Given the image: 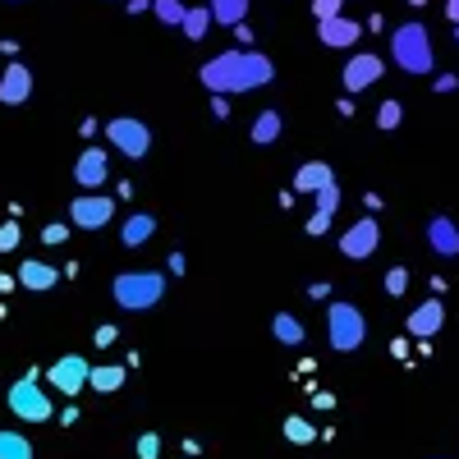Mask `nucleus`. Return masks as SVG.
Wrapping results in <instances>:
<instances>
[{
  "label": "nucleus",
  "mask_w": 459,
  "mask_h": 459,
  "mask_svg": "<svg viewBox=\"0 0 459 459\" xmlns=\"http://www.w3.org/2000/svg\"><path fill=\"white\" fill-rule=\"evenodd\" d=\"M276 79V65L262 51H221L216 60H207L198 69V83L212 97H239V92H257Z\"/></svg>",
  "instance_id": "1"
},
{
  "label": "nucleus",
  "mask_w": 459,
  "mask_h": 459,
  "mask_svg": "<svg viewBox=\"0 0 459 459\" xmlns=\"http://www.w3.org/2000/svg\"><path fill=\"white\" fill-rule=\"evenodd\" d=\"M391 60L404 74H432L437 69V51H432V32L423 23H400L391 32Z\"/></svg>",
  "instance_id": "2"
},
{
  "label": "nucleus",
  "mask_w": 459,
  "mask_h": 459,
  "mask_svg": "<svg viewBox=\"0 0 459 459\" xmlns=\"http://www.w3.org/2000/svg\"><path fill=\"white\" fill-rule=\"evenodd\" d=\"M110 294H115V303H120L125 313H147V308L161 303L166 276L161 272H125V276L110 281Z\"/></svg>",
  "instance_id": "3"
},
{
  "label": "nucleus",
  "mask_w": 459,
  "mask_h": 459,
  "mask_svg": "<svg viewBox=\"0 0 459 459\" xmlns=\"http://www.w3.org/2000/svg\"><path fill=\"white\" fill-rule=\"evenodd\" d=\"M326 335H331V350L354 354L368 340V322H363V313L354 308V303H331L326 308Z\"/></svg>",
  "instance_id": "4"
},
{
  "label": "nucleus",
  "mask_w": 459,
  "mask_h": 459,
  "mask_svg": "<svg viewBox=\"0 0 459 459\" xmlns=\"http://www.w3.org/2000/svg\"><path fill=\"white\" fill-rule=\"evenodd\" d=\"M5 404H10L14 418H23V423H47V418H51V395L37 386V372H28V377L14 381Z\"/></svg>",
  "instance_id": "5"
},
{
  "label": "nucleus",
  "mask_w": 459,
  "mask_h": 459,
  "mask_svg": "<svg viewBox=\"0 0 459 459\" xmlns=\"http://www.w3.org/2000/svg\"><path fill=\"white\" fill-rule=\"evenodd\" d=\"M106 138H110V147L120 152V157H129V161H143L147 152H152V129H147L143 120H134V115L106 120Z\"/></svg>",
  "instance_id": "6"
},
{
  "label": "nucleus",
  "mask_w": 459,
  "mask_h": 459,
  "mask_svg": "<svg viewBox=\"0 0 459 459\" xmlns=\"http://www.w3.org/2000/svg\"><path fill=\"white\" fill-rule=\"evenodd\" d=\"M88 359L83 354H65V359H56L51 363V372H47V381H51V386L60 391V395H79V391H88Z\"/></svg>",
  "instance_id": "7"
},
{
  "label": "nucleus",
  "mask_w": 459,
  "mask_h": 459,
  "mask_svg": "<svg viewBox=\"0 0 459 459\" xmlns=\"http://www.w3.org/2000/svg\"><path fill=\"white\" fill-rule=\"evenodd\" d=\"M110 216H115V198H106V194H79L69 203V221L79 230H106Z\"/></svg>",
  "instance_id": "8"
},
{
  "label": "nucleus",
  "mask_w": 459,
  "mask_h": 459,
  "mask_svg": "<svg viewBox=\"0 0 459 459\" xmlns=\"http://www.w3.org/2000/svg\"><path fill=\"white\" fill-rule=\"evenodd\" d=\"M381 56H372V51H359V56H350V65H344V74H340V83H344V92H368L377 79H381Z\"/></svg>",
  "instance_id": "9"
},
{
  "label": "nucleus",
  "mask_w": 459,
  "mask_h": 459,
  "mask_svg": "<svg viewBox=\"0 0 459 459\" xmlns=\"http://www.w3.org/2000/svg\"><path fill=\"white\" fill-rule=\"evenodd\" d=\"M377 239H381V225L372 221V216H363V221H354L350 230H344V235H340V253L344 257H372L377 253Z\"/></svg>",
  "instance_id": "10"
},
{
  "label": "nucleus",
  "mask_w": 459,
  "mask_h": 459,
  "mask_svg": "<svg viewBox=\"0 0 459 459\" xmlns=\"http://www.w3.org/2000/svg\"><path fill=\"white\" fill-rule=\"evenodd\" d=\"M106 175H110V157L101 147H88L79 161H74V179H79V188L83 194H97V188L106 184Z\"/></svg>",
  "instance_id": "11"
},
{
  "label": "nucleus",
  "mask_w": 459,
  "mask_h": 459,
  "mask_svg": "<svg viewBox=\"0 0 459 459\" xmlns=\"http://www.w3.org/2000/svg\"><path fill=\"white\" fill-rule=\"evenodd\" d=\"M317 37H322V47H331V51H350L363 37V23H354L350 14H335V19L317 23Z\"/></svg>",
  "instance_id": "12"
},
{
  "label": "nucleus",
  "mask_w": 459,
  "mask_h": 459,
  "mask_svg": "<svg viewBox=\"0 0 459 459\" xmlns=\"http://www.w3.org/2000/svg\"><path fill=\"white\" fill-rule=\"evenodd\" d=\"M441 326H446V303L441 299H423L409 313V340H432Z\"/></svg>",
  "instance_id": "13"
},
{
  "label": "nucleus",
  "mask_w": 459,
  "mask_h": 459,
  "mask_svg": "<svg viewBox=\"0 0 459 459\" xmlns=\"http://www.w3.org/2000/svg\"><path fill=\"white\" fill-rule=\"evenodd\" d=\"M32 97V69L10 60L5 74H0V106H23Z\"/></svg>",
  "instance_id": "14"
},
{
  "label": "nucleus",
  "mask_w": 459,
  "mask_h": 459,
  "mask_svg": "<svg viewBox=\"0 0 459 459\" xmlns=\"http://www.w3.org/2000/svg\"><path fill=\"white\" fill-rule=\"evenodd\" d=\"M56 281H60V272L51 262H42V257H28V262H19V285L23 290H32V294H47V290H56Z\"/></svg>",
  "instance_id": "15"
},
{
  "label": "nucleus",
  "mask_w": 459,
  "mask_h": 459,
  "mask_svg": "<svg viewBox=\"0 0 459 459\" xmlns=\"http://www.w3.org/2000/svg\"><path fill=\"white\" fill-rule=\"evenodd\" d=\"M428 244H432L437 257H459V225H455L450 216H432V225H428Z\"/></svg>",
  "instance_id": "16"
},
{
  "label": "nucleus",
  "mask_w": 459,
  "mask_h": 459,
  "mask_svg": "<svg viewBox=\"0 0 459 459\" xmlns=\"http://www.w3.org/2000/svg\"><path fill=\"white\" fill-rule=\"evenodd\" d=\"M326 184H335V170L326 161H303L294 170V194H322Z\"/></svg>",
  "instance_id": "17"
},
{
  "label": "nucleus",
  "mask_w": 459,
  "mask_h": 459,
  "mask_svg": "<svg viewBox=\"0 0 459 459\" xmlns=\"http://www.w3.org/2000/svg\"><path fill=\"white\" fill-rule=\"evenodd\" d=\"M152 235H157V216H152V212H134V216L120 225V244H125V248H143Z\"/></svg>",
  "instance_id": "18"
},
{
  "label": "nucleus",
  "mask_w": 459,
  "mask_h": 459,
  "mask_svg": "<svg viewBox=\"0 0 459 459\" xmlns=\"http://www.w3.org/2000/svg\"><path fill=\"white\" fill-rule=\"evenodd\" d=\"M125 377H129V368H120V363H101V368H88V386L101 391V395H110V391H120V386H125Z\"/></svg>",
  "instance_id": "19"
},
{
  "label": "nucleus",
  "mask_w": 459,
  "mask_h": 459,
  "mask_svg": "<svg viewBox=\"0 0 459 459\" xmlns=\"http://www.w3.org/2000/svg\"><path fill=\"white\" fill-rule=\"evenodd\" d=\"M281 129H285L281 110H262L257 120H253V129H248V138H253L257 147H266V143H276V138H281Z\"/></svg>",
  "instance_id": "20"
},
{
  "label": "nucleus",
  "mask_w": 459,
  "mask_h": 459,
  "mask_svg": "<svg viewBox=\"0 0 459 459\" xmlns=\"http://www.w3.org/2000/svg\"><path fill=\"white\" fill-rule=\"evenodd\" d=\"M207 10H212V23L235 28V23L248 19V0H207Z\"/></svg>",
  "instance_id": "21"
},
{
  "label": "nucleus",
  "mask_w": 459,
  "mask_h": 459,
  "mask_svg": "<svg viewBox=\"0 0 459 459\" xmlns=\"http://www.w3.org/2000/svg\"><path fill=\"white\" fill-rule=\"evenodd\" d=\"M184 37L188 42H203V37L212 32V10H203V5H194V10H184Z\"/></svg>",
  "instance_id": "22"
},
{
  "label": "nucleus",
  "mask_w": 459,
  "mask_h": 459,
  "mask_svg": "<svg viewBox=\"0 0 459 459\" xmlns=\"http://www.w3.org/2000/svg\"><path fill=\"white\" fill-rule=\"evenodd\" d=\"M272 335L294 350V344H303V322H299V317H290V313H276V317H272Z\"/></svg>",
  "instance_id": "23"
},
{
  "label": "nucleus",
  "mask_w": 459,
  "mask_h": 459,
  "mask_svg": "<svg viewBox=\"0 0 459 459\" xmlns=\"http://www.w3.org/2000/svg\"><path fill=\"white\" fill-rule=\"evenodd\" d=\"M0 459H32V441L10 432V428H0Z\"/></svg>",
  "instance_id": "24"
},
{
  "label": "nucleus",
  "mask_w": 459,
  "mask_h": 459,
  "mask_svg": "<svg viewBox=\"0 0 459 459\" xmlns=\"http://www.w3.org/2000/svg\"><path fill=\"white\" fill-rule=\"evenodd\" d=\"M285 441H294V446H313V441H317V428H313L303 413H290V418H285Z\"/></svg>",
  "instance_id": "25"
},
{
  "label": "nucleus",
  "mask_w": 459,
  "mask_h": 459,
  "mask_svg": "<svg viewBox=\"0 0 459 459\" xmlns=\"http://www.w3.org/2000/svg\"><path fill=\"white\" fill-rule=\"evenodd\" d=\"M184 0H152V14H157L161 23H170V28H179L184 23Z\"/></svg>",
  "instance_id": "26"
},
{
  "label": "nucleus",
  "mask_w": 459,
  "mask_h": 459,
  "mask_svg": "<svg viewBox=\"0 0 459 459\" xmlns=\"http://www.w3.org/2000/svg\"><path fill=\"white\" fill-rule=\"evenodd\" d=\"M313 207H317V216H335V212H340V188L326 184L322 194H313Z\"/></svg>",
  "instance_id": "27"
},
{
  "label": "nucleus",
  "mask_w": 459,
  "mask_h": 459,
  "mask_svg": "<svg viewBox=\"0 0 459 459\" xmlns=\"http://www.w3.org/2000/svg\"><path fill=\"white\" fill-rule=\"evenodd\" d=\"M400 120H404V106L400 101H381L377 106V125L381 129H400Z\"/></svg>",
  "instance_id": "28"
},
{
  "label": "nucleus",
  "mask_w": 459,
  "mask_h": 459,
  "mask_svg": "<svg viewBox=\"0 0 459 459\" xmlns=\"http://www.w3.org/2000/svg\"><path fill=\"white\" fill-rule=\"evenodd\" d=\"M409 290V266H386V294H404Z\"/></svg>",
  "instance_id": "29"
},
{
  "label": "nucleus",
  "mask_w": 459,
  "mask_h": 459,
  "mask_svg": "<svg viewBox=\"0 0 459 459\" xmlns=\"http://www.w3.org/2000/svg\"><path fill=\"white\" fill-rule=\"evenodd\" d=\"M19 239H23L19 221H5V225H0V253H14V248H19Z\"/></svg>",
  "instance_id": "30"
},
{
  "label": "nucleus",
  "mask_w": 459,
  "mask_h": 459,
  "mask_svg": "<svg viewBox=\"0 0 459 459\" xmlns=\"http://www.w3.org/2000/svg\"><path fill=\"white\" fill-rule=\"evenodd\" d=\"M161 455V437L157 432H143L138 437V459H157Z\"/></svg>",
  "instance_id": "31"
},
{
  "label": "nucleus",
  "mask_w": 459,
  "mask_h": 459,
  "mask_svg": "<svg viewBox=\"0 0 459 459\" xmlns=\"http://www.w3.org/2000/svg\"><path fill=\"white\" fill-rule=\"evenodd\" d=\"M340 5H344V0H313V19H317V23H322V19H335Z\"/></svg>",
  "instance_id": "32"
},
{
  "label": "nucleus",
  "mask_w": 459,
  "mask_h": 459,
  "mask_svg": "<svg viewBox=\"0 0 459 459\" xmlns=\"http://www.w3.org/2000/svg\"><path fill=\"white\" fill-rule=\"evenodd\" d=\"M69 239V225L65 221H51L47 230H42V244H65Z\"/></svg>",
  "instance_id": "33"
},
{
  "label": "nucleus",
  "mask_w": 459,
  "mask_h": 459,
  "mask_svg": "<svg viewBox=\"0 0 459 459\" xmlns=\"http://www.w3.org/2000/svg\"><path fill=\"white\" fill-rule=\"evenodd\" d=\"M115 340H120V331H115L110 322H106V326H97V335H92V344H97V350H110Z\"/></svg>",
  "instance_id": "34"
},
{
  "label": "nucleus",
  "mask_w": 459,
  "mask_h": 459,
  "mask_svg": "<svg viewBox=\"0 0 459 459\" xmlns=\"http://www.w3.org/2000/svg\"><path fill=\"white\" fill-rule=\"evenodd\" d=\"M437 92H455L459 88V79H455V74H437V83H432Z\"/></svg>",
  "instance_id": "35"
},
{
  "label": "nucleus",
  "mask_w": 459,
  "mask_h": 459,
  "mask_svg": "<svg viewBox=\"0 0 459 459\" xmlns=\"http://www.w3.org/2000/svg\"><path fill=\"white\" fill-rule=\"evenodd\" d=\"M326 225H331V216H317V212H313V221H308V235H313V239H317V235H326Z\"/></svg>",
  "instance_id": "36"
},
{
  "label": "nucleus",
  "mask_w": 459,
  "mask_h": 459,
  "mask_svg": "<svg viewBox=\"0 0 459 459\" xmlns=\"http://www.w3.org/2000/svg\"><path fill=\"white\" fill-rule=\"evenodd\" d=\"M212 115L216 120H230V97H212Z\"/></svg>",
  "instance_id": "37"
},
{
  "label": "nucleus",
  "mask_w": 459,
  "mask_h": 459,
  "mask_svg": "<svg viewBox=\"0 0 459 459\" xmlns=\"http://www.w3.org/2000/svg\"><path fill=\"white\" fill-rule=\"evenodd\" d=\"M79 413H83V409H74V404H69V409H60V423H65V428H74V423H79Z\"/></svg>",
  "instance_id": "38"
},
{
  "label": "nucleus",
  "mask_w": 459,
  "mask_h": 459,
  "mask_svg": "<svg viewBox=\"0 0 459 459\" xmlns=\"http://www.w3.org/2000/svg\"><path fill=\"white\" fill-rule=\"evenodd\" d=\"M313 404H317V409H335V395H331V391H317Z\"/></svg>",
  "instance_id": "39"
},
{
  "label": "nucleus",
  "mask_w": 459,
  "mask_h": 459,
  "mask_svg": "<svg viewBox=\"0 0 459 459\" xmlns=\"http://www.w3.org/2000/svg\"><path fill=\"white\" fill-rule=\"evenodd\" d=\"M235 37H239V42L248 47V42H253V28H248V23H235Z\"/></svg>",
  "instance_id": "40"
},
{
  "label": "nucleus",
  "mask_w": 459,
  "mask_h": 459,
  "mask_svg": "<svg viewBox=\"0 0 459 459\" xmlns=\"http://www.w3.org/2000/svg\"><path fill=\"white\" fill-rule=\"evenodd\" d=\"M170 276H184V253H170Z\"/></svg>",
  "instance_id": "41"
},
{
  "label": "nucleus",
  "mask_w": 459,
  "mask_h": 459,
  "mask_svg": "<svg viewBox=\"0 0 459 459\" xmlns=\"http://www.w3.org/2000/svg\"><path fill=\"white\" fill-rule=\"evenodd\" d=\"M308 294H313V299H331V285H326V281H317V285H313Z\"/></svg>",
  "instance_id": "42"
},
{
  "label": "nucleus",
  "mask_w": 459,
  "mask_h": 459,
  "mask_svg": "<svg viewBox=\"0 0 459 459\" xmlns=\"http://www.w3.org/2000/svg\"><path fill=\"white\" fill-rule=\"evenodd\" d=\"M446 19H450V23H459V0H446Z\"/></svg>",
  "instance_id": "43"
},
{
  "label": "nucleus",
  "mask_w": 459,
  "mask_h": 459,
  "mask_svg": "<svg viewBox=\"0 0 459 459\" xmlns=\"http://www.w3.org/2000/svg\"><path fill=\"white\" fill-rule=\"evenodd\" d=\"M143 10H152V0H129V14H143Z\"/></svg>",
  "instance_id": "44"
},
{
  "label": "nucleus",
  "mask_w": 459,
  "mask_h": 459,
  "mask_svg": "<svg viewBox=\"0 0 459 459\" xmlns=\"http://www.w3.org/2000/svg\"><path fill=\"white\" fill-rule=\"evenodd\" d=\"M14 290V276H0V294H10Z\"/></svg>",
  "instance_id": "45"
},
{
  "label": "nucleus",
  "mask_w": 459,
  "mask_h": 459,
  "mask_svg": "<svg viewBox=\"0 0 459 459\" xmlns=\"http://www.w3.org/2000/svg\"><path fill=\"white\" fill-rule=\"evenodd\" d=\"M409 5H413V10H418V5H428V0H409Z\"/></svg>",
  "instance_id": "46"
},
{
  "label": "nucleus",
  "mask_w": 459,
  "mask_h": 459,
  "mask_svg": "<svg viewBox=\"0 0 459 459\" xmlns=\"http://www.w3.org/2000/svg\"><path fill=\"white\" fill-rule=\"evenodd\" d=\"M455 47H459V23H455Z\"/></svg>",
  "instance_id": "47"
}]
</instances>
